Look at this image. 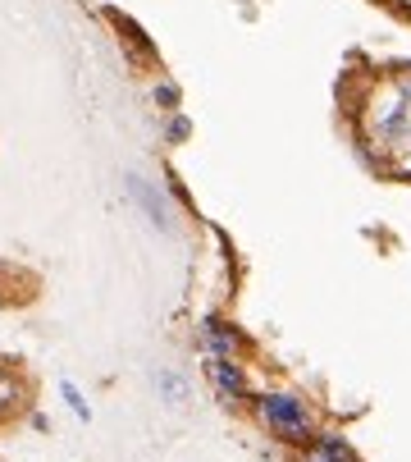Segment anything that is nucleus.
<instances>
[{
  "label": "nucleus",
  "mask_w": 411,
  "mask_h": 462,
  "mask_svg": "<svg viewBox=\"0 0 411 462\" xmlns=\"http://www.w3.org/2000/svg\"><path fill=\"white\" fill-rule=\"evenodd\" d=\"M357 124L366 152L388 170L411 179V69H388L357 101Z\"/></svg>",
  "instance_id": "1"
},
{
  "label": "nucleus",
  "mask_w": 411,
  "mask_h": 462,
  "mask_svg": "<svg viewBox=\"0 0 411 462\" xmlns=\"http://www.w3.org/2000/svg\"><path fill=\"white\" fill-rule=\"evenodd\" d=\"M393 5H402V10H411V0H393Z\"/></svg>",
  "instance_id": "2"
}]
</instances>
